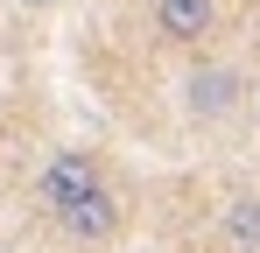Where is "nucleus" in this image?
<instances>
[{
  "instance_id": "6",
  "label": "nucleus",
  "mask_w": 260,
  "mask_h": 253,
  "mask_svg": "<svg viewBox=\"0 0 260 253\" xmlns=\"http://www.w3.org/2000/svg\"><path fill=\"white\" fill-rule=\"evenodd\" d=\"M21 7H49V0H21Z\"/></svg>"
},
{
  "instance_id": "5",
  "label": "nucleus",
  "mask_w": 260,
  "mask_h": 253,
  "mask_svg": "<svg viewBox=\"0 0 260 253\" xmlns=\"http://www.w3.org/2000/svg\"><path fill=\"white\" fill-rule=\"evenodd\" d=\"M225 239L239 253H260V197H232L225 204Z\"/></svg>"
},
{
  "instance_id": "4",
  "label": "nucleus",
  "mask_w": 260,
  "mask_h": 253,
  "mask_svg": "<svg viewBox=\"0 0 260 253\" xmlns=\"http://www.w3.org/2000/svg\"><path fill=\"white\" fill-rule=\"evenodd\" d=\"M155 28L162 42H204L218 28V0H155Z\"/></svg>"
},
{
  "instance_id": "1",
  "label": "nucleus",
  "mask_w": 260,
  "mask_h": 253,
  "mask_svg": "<svg viewBox=\"0 0 260 253\" xmlns=\"http://www.w3.org/2000/svg\"><path fill=\"white\" fill-rule=\"evenodd\" d=\"M91 190H106V176H99V162H91L85 148H63V155H49L43 176H36V197H43L49 218H63L71 204H85Z\"/></svg>"
},
{
  "instance_id": "3",
  "label": "nucleus",
  "mask_w": 260,
  "mask_h": 253,
  "mask_svg": "<svg viewBox=\"0 0 260 253\" xmlns=\"http://www.w3.org/2000/svg\"><path fill=\"white\" fill-rule=\"evenodd\" d=\"M56 225H63L71 239H85V246H106V239L120 232V197H113V190H91L85 204H71Z\"/></svg>"
},
{
  "instance_id": "2",
  "label": "nucleus",
  "mask_w": 260,
  "mask_h": 253,
  "mask_svg": "<svg viewBox=\"0 0 260 253\" xmlns=\"http://www.w3.org/2000/svg\"><path fill=\"white\" fill-rule=\"evenodd\" d=\"M239 99H246V78L232 64H197L183 78V113L190 120H225V113H239Z\"/></svg>"
}]
</instances>
